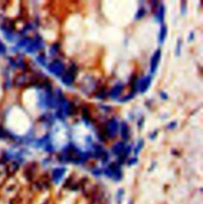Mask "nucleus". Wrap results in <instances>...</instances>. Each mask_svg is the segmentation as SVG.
I'll use <instances>...</instances> for the list:
<instances>
[{
    "instance_id": "1",
    "label": "nucleus",
    "mask_w": 203,
    "mask_h": 204,
    "mask_svg": "<svg viewBox=\"0 0 203 204\" xmlns=\"http://www.w3.org/2000/svg\"><path fill=\"white\" fill-rule=\"evenodd\" d=\"M5 52H6V47L3 43L0 41V53H5Z\"/></svg>"
}]
</instances>
